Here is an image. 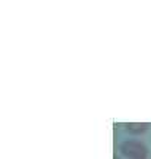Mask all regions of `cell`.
I'll use <instances>...</instances> for the list:
<instances>
[{"instance_id":"obj_1","label":"cell","mask_w":151,"mask_h":159,"mask_svg":"<svg viewBox=\"0 0 151 159\" xmlns=\"http://www.w3.org/2000/svg\"><path fill=\"white\" fill-rule=\"evenodd\" d=\"M120 152L128 159H147V153H148L145 146L135 140L123 142L120 144Z\"/></svg>"},{"instance_id":"obj_2","label":"cell","mask_w":151,"mask_h":159,"mask_svg":"<svg viewBox=\"0 0 151 159\" xmlns=\"http://www.w3.org/2000/svg\"><path fill=\"white\" fill-rule=\"evenodd\" d=\"M147 128H148V124H145V122H129V124H126V130L129 133H134V134L144 133Z\"/></svg>"},{"instance_id":"obj_3","label":"cell","mask_w":151,"mask_h":159,"mask_svg":"<svg viewBox=\"0 0 151 159\" xmlns=\"http://www.w3.org/2000/svg\"><path fill=\"white\" fill-rule=\"evenodd\" d=\"M114 159H118V158H114Z\"/></svg>"}]
</instances>
